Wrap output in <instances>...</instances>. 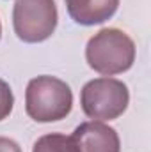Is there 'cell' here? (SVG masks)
<instances>
[{
  "label": "cell",
  "mask_w": 151,
  "mask_h": 152,
  "mask_svg": "<svg viewBox=\"0 0 151 152\" xmlns=\"http://www.w3.org/2000/svg\"><path fill=\"white\" fill-rule=\"evenodd\" d=\"M32 152H80L76 147L75 140L66 134L59 133H50L41 136L34 143Z\"/></svg>",
  "instance_id": "obj_7"
},
{
  "label": "cell",
  "mask_w": 151,
  "mask_h": 152,
  "mask_svg": "<svg viewBox=\"0 0 151 152\" xmlns=\"http://www.w3.org/2000/svg\"><path fill=\"white\" fill-rule=\"evenodd\" d=\"M64 2L71 20L84 27L105 23L115 14L119 7V0H64Z\"/></svg>",
  "instance_id": "obj_6"
},
{
  "label": "cell",
  "mask_w": 151,
  "mask_h": 152,
  "mask_svg": "<svg viewBox=\"0 0 151 152\" xmlns=\"http://www.w3.org/2000/svg\"><path fill=\"white\" fill-rule=\"evenodd\" d=\"M128 103V87L115 78L91 80L80 92L82 110L93 120H114L126 112Z\"/></svg>",
  "instance_id": "obj_3"
},
{
  "label": "cell",
  "mask_w": 151,
  "mask_h": 152,
  "mask_svg": "<svg viewBox=\"0 0 151 152\" xmlns=\"http://www.w3.org/2000/svg\"><path fill=\"white\" fill-rule=\"evenodd\" d=\"M0 36H2V25H0Z\"/></svg>",
  "instance_id": "obj_10"
},
{
  "label": "cell",
  "mask_w": 151,
  "mask_h": 152,
  "mask_svg": "<svg viewBox=\"0 0 151 152\" xmlns=\"http://www.w3.org/2000/svg\"><path fill=\"white\" fill-rule=\"evenodd\" d=\"M57 5L53 0H16L13 9L14 34L23 42H43L57 28Z\"/></svg>",
  "instance_id": "obj_4"
},
{
  "label": "cell",
  "mask_w": 151,
  "mask_h": 152,
  "mask_svg": "<svg viewBox=\"0 0 151 152\" xmlns=\"http://www.w3.org/2000/svg\"><path fill=\"white\" fill-rule=\"evenodd\" d=\"M13 106H14L13 90L4 80H0V122L9 117V113L13 112Z\"/></svg>",
  "instance_id": "obj_8"
},
{
  "label": "cell",
  "mask_w": 151,
  "mask_h": 152,
  "mask_svg": "<svg viewBox=\"0 0 151 152\" xmlns=\"http://www.w3.org/2000/svg\"><path fill=\"white\" fill-rule=\"evenodd\" d=\"M0 152H21V149L14 140L0 136Z\"/></svg>",
  "instance_id": "obj_9"
},
{
  "label": "cell",
  "mask_w": 151,
  "mask_h": 152,
  "mask_svg": "<svg viewBox=\"0 0 151 152\" xmlns=\"http://www.w3.org/2000/svg\"><path fill=\"white\" fill-rule=\"evenodd\" d=\"M73 108L70 85L55 76H36L25 90V110L36 122H57L66 118Z\"/></svg>",
  "instance_id": "obj_1"
},
{
  "label": "cell",
  "mask_w": 151,
  "mask_h": 152,
  "mask_svg": "<svg viewBox=\"0 0 151 152\" xmlns=\"http://www.w3.org/2000/svg\"><path fill=\"white\" fill-rule=\"evenodd\" d=\"M85 60L100 75L124 73L135 62V42L119 28H103L87 41Z\"/></svg>",
  "instance_id": "obj_2"
},
{
  "label": "cell",
  "mask_w": 151,
  "mask_h": 152,
  "mask_svg": "<svg viewBox=\"0 0 151 152\" xmlns=\"http://www.w3.org/2000/svg\"><path fill=\"white\" fill-rule=\"evenodd\" d=\"M80 152H119V134L117 131L103 124L101 120H89L80 124L73 136Z\"/></svg>",
  "instance_id": "obj_5"
}]
</instances>
